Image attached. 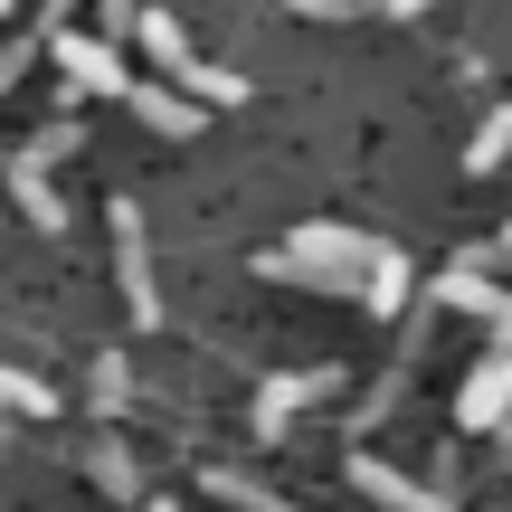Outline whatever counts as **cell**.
<instances>
[{"label": "cell", "mask_w": 512, "mask_h": 512, "mask_svg": "<svg viewBox=\"0 0 512 512\" xmlns=\"http://www.w3.org/2000/svg\"><path fill=\"white\" fill-rule=\"evenodd\" d=\"M48 57L67 67L76 95H124L133 86V76H124V48H114L105 29H48Z\"/></svg>", "instance_id": "obj_1"}, {"label": "cell", "mask_w": 512, "mask_h": 512, "mask_svg": "<svg viewBox=\"0 0 512 512\" xmlns=\"http://www.w3.org/2000/svg\"><path fill=\"white\" fill-rule=\"evenodd\" d=\"M114 275H124V313L133 323H162V285H152V238H143V209L114 200Z\"/></svg>", "instance_id": "obj_2"}, {"label": "cell", "mask_w": 512, "mask_h": 512, "mask_svg": "<svg viewBox=\"0 0 512 512\" xmlns=\"http://www.w3.org/2000/svg\"><path fill=\"white\" fill-rule=\"evenodd\" d=\"M313 399H332V370H275V380L256 389L247 427H256V437H285V427H294V408H313Z\"/></svg>", "instance_id": "obj_3"}, {"label": "cell", "mask_w": 512, "mask_h": 512, "mask_svg": "<svg viewBox=\"0 0 512 512\" xmlns=\"http://www.w3.org/2000/svg\"><path fill=\"white\" fill-rule=\"evenodd\" d=\"M456 418H465V427H512V351H503V342L484 351L475 380L456 389Z\"/></svg>", "instance_id": "obj_4"}, {"label": "cell", "mask_w": 512, "mask_h": 512, "mask_svg": "<svg viewBox=\"0 0 512 512\" xmlns=\"http://www.w3.org/2000/svg\"><path fill=\"white\" fill-rule=\"evenodd\" d=\"M351 484H361L370 503H389V512H446L456 503V494H437V484L399 475V465H380V456H351Z\"/></svg>", "instance_id": "obj_5"}, {"label": "cell", "mask_w": 512, "mask_h": 512, "mask_svg": "<svg viewBox=\"0 0 512 512\" xmlns=\"http://www.w3.org/2000/svg\"><path fill=\"white\" fill-rule=\"evenodd\" d=\"M124 105L143 114L152 133H171V143H190V133L209 124V114H200V95H190V86H171V76H162V86H124Z\"/></svg>", "instance_id": "obj_6"}, {"label": "cell", "mask_w": 512, "mask_h": 512, "mask_svg": "<svg viewBox=\"0 0 512 512\" xmlns=\"http://www.w3.org/2000/svg\"><path fill=\"white\" fill-rule=\"evenodd\" d=\"M437 304H456V313H484V323H494V313H503V285L484 275V256H456V266L437 275Z\"/></svg>", "instance_id": "obj_7"}, {"label": "cell", "mask_w": 512, "mask_h": 512, "mask_svg": "<svg viewBox=\"0 0 512 512\" xmlns=\"http://www.w3.org/2000/svg\"><path fill=\"white\" fill-rule=\"evenodd\" d=\"M361 304L380 313V323L408 304V256H399V247H380V256H370V275H361Z\"/></svg>", "instance_id": "obj_8"}, {"label": "cell", "mask_w": 512, "mask_h": 512, "mask_svg": "<svg viewBox=\"0 0 512 512\" xmlns=\"http://www.w3.org/2000/svg\"><path fill=\"white\" fill-rule=\"evenodd\" d=\"M133 38H143V57H152L162 76H181L190 38H181V19H171V10H143V19H133Z\"/></svg>", "instance_id": "obj_9"}, {"label": "cell", "mask_w": 512, "mask_h": 512, "mask_svg": "<svg viewBox=\"0 0 512 512\" xmlns=\"http://www.w3.org/2000/svg\"><path fill=\"white\" fill-rule=\"evenodd\" d=\"M86 475L105 484L114 503H143V475H133V456H124V437H95V456H86Z\"/></svg>", "instance_id": "obj_10"}, {"label": "cell", "mask_w": 512, "mask_h": 512, "mask_svg": "<svg viewBox=\"0 0 512 512\" xmlns=\"http://www.w3.org/2000/svg\"><path fill=\"white\" fill-rule=\"evenodd\" d=\"M10 190H19V209H29L38 238H57V228H67V200L48 190V171H10Z\"/></svg>", "instance_id": "obj_11"}, {"label": "cell", "mask_w": 512, "mask_h": 512, "mask_svg": "<svg viewBox=\"0 0 512 512\" xmlns=\"http://www.w3.org/2000/svg\"><path fill=\"white\" fill-rule=\"evenodd\" d=\"M503 152H512V105H494V114L475 124V143H465V171H494Z\"/></svg>", "instance_id": "obj_12"}, {"label": "cell", "mask_w": 512, "mask_h": 512, "mask_svg": "<svg viewBox=\"0 0 512 512\" xmlns=\"http://www.w3.org/2000/svg\"><path fill=\"white\" fill-rule=\"evenodd\" d=\"M200 494H219V503H238V512H275V503H285V494H266V484L228 475V465H209V475H200Z\"/></svg>", "instance_id": "obj_13"}, {"label": "cell", "mask_w": 512, "mask_h": 512, "mask_svg": "<svg viewBox=\"0 0 512 512\" xmlns=\"http://www.w3.org/2000/svg\"><path fill=\"white\" fill-rule=\"evenodd\" d=\"M0 408H19V418H57V389L29 380V370H0Z\"/></svg>", "instance_id": "obj_14"}, {"label": "cell", "mask_w": 512, "mask_h": 512, "mask_svg": "<svg viewBox=\"0 0 512 512\" xmlns=\"http://www.w3.org/2000/svg\"><path fill=\"white\" fill-rule=\"evenodd\" d=\"M67 152H76V114H57V124H48V133H38V143H29V152H19V162H10V171H57V162H67Z\"/></svg>", "instance_id": "obj_15"}, {"label": "cell", "mask_w": 512, "mask_h": 512, "mask_svg": "<svg viewBox=\"0 0 512 512\" xmlns=\"http://www.w3.org/2000/svg\"><path fill=\"white\" fill-rule=\"evenodd\" d=\"M124 399H133V370H124V351H105V361H95V408L114 418Z\"/></svg>", "instance_id": "obj_16"}, {"label": "cell", "mask_w": 512, "mask_h": 512, "mask_svg": "<svg viewBox=\"0 0 512 512\" xmlns=\"http://www.w3.org/2000/svg\"><path fill=\"white\" fill-rule=\"evenodd\" d=\"M38 48H48V38H38V29H29V38H10V48H0V95H10V86H19V67H29V57H38Z\"/></svg>", "instance_id": "obj_17"}, {"label": "cell", "mask_w": 512, "mask_h": 512, "mask_svg": "<svg viewBox=\"0 0 512 512\" xmlns=\"http://www.w3.org/2000/svg\"><path fill=\"white\" fill-rule=\"evenodd\" d=\"M105 10V38H133V19H143V0H95Z\"/></svg>", "instance_id": "obj_18"}, {"label": "cell", "mask_w": 512, "mask_h": 512, "mask_svg": "<svg viewBox=\"0 0 512 512\" xmlns=\"http://www.w3.org/2000/svg\"><path fill=\"white\" fill-rule=\"evenodd\" d=\"M304 19H351V0H294Z\"/></svg>", "instance_id": "obj_19"}, {"label": "cell", "mask_w": 512, "mask_h": 512, "mask_svg": "<svg viewBox=\"0 0 512 512\" xmlns=\"http://www.w3.org/2000/svg\"><path fill=\"white\" fill-rule=\"evenodd\" d=\"M494 342H503V351H512V294H503V313H494Z\"/></svg>", "instance_id": "obj_20"}, {"label": "cell", "mask_w": 512, "mask_h": 512, "mask_svg": "<svg viewBox=\"0 0 512 512\" xmlns=\"http://www.w3.org/2000/svg\"><path fill=\"white\" fill-rule=\"evenodd\" d=\"M380 10H389V19H418V10H427V0H380Z\"/></svg>", "instance_id": "obj_21"}, {"label": "cell", "mask_w": 512, "mask_h": 512, "mask_svg": "<svg viewBox=\"0 0 512 512\" xmlns=\"http://www.w3.org/2000/svg\"><path fill=\"white\" fill-rule=\"evenodd\" d=\"M10 10H19V0H0V19H10Z\"/></svg>", "instance_id": "obj_22"}, {"label": "cell", "mask_w": 512, "mask_h": 512, "mask_svg": "<svg viewBox=\"0 0 512 512\" xmlns=\"http://www.w3.org/2000/svg\"><path fill=\"white\" fill-rule=\"evenodd\" d=\"M503 256H512V228H503Z\"/></svg>", "instance_id": "obj_23"}]
</instances>
